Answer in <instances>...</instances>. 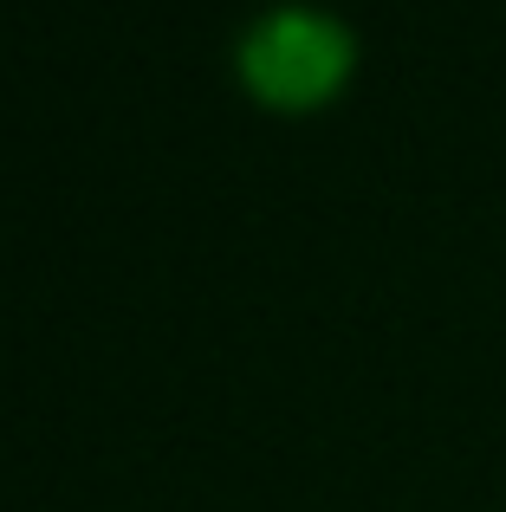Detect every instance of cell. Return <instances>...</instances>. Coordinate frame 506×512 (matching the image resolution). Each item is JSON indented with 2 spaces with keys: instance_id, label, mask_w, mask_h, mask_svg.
<instances>
[{
  "instance_id": "1",
  "label": "cell",
  "mask_w": 506,
  "mask_h": 512,
  "mask_svg": "<svg viewBox=\"0 0 506 512\" xmlns=\"http://www.w3.org/2000/svg\"><path fill=\"white\" fill-rule=\"evenodd\" d=\"M247 78L279 104H305L344 72V33L318 13H266L241 46Z\"/></svg>"
}]
</instances>
